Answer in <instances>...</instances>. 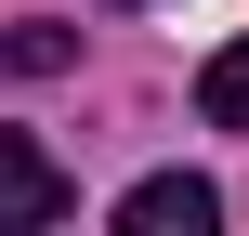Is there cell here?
<instances>
[{"instance_id":"6da1fadb","label":"cell","mask_w":249,"mask_h":236,"mask_svg":"<svg viewBox=\"0 0 249 236\" xmlns=\"http://www.w3.org/2000/svg\"><path fill=\"white\" fill-rule=\"evenodd\" d=\"M79 210V184L26 145V131H0V236H39V223H66Z\"/></svg>"},{"instance_id":"7a4b0ae2","label":"cell","mask_w":249,"mask_h":236,"mask_svg":"<svg viewBox=\"0 0 249 236\" xmlns=\"http://www.w3.org/2000/svg\"><path fill=\"white\" fill-rule=\"evenodd\" d=\"M118 223H131V236H210V223H223V197H210L197 171H158V184L118 197Z\"/></svg>"},{"instance_id":"3957f363","label":"cell","mask_w":249,"mask_h":236,"mask_svg":"<svg viewBox=\"0 0 249 236\" xmlns=\"http://www.w3.org/2000/svg\"><path fill=\"white\" fill-rule=\"evenodd\" d=\"M197 105H210V131H249V39H223L197 66Z\"/></svg>"},{"instance_id":"277c9868","label":"cell","mask_w":249,"mask_h":236,"mask_svg":"<svg viewBox=\"0 0 249 236\" xmlns=\"http://www.w3.org/2000/svg\"><path fill=\"white\" fill-rule=\"evenodd\" d=\"M0 66H13V79H53V66H66V26H13Z\"/></svg>"}]
</instances>
